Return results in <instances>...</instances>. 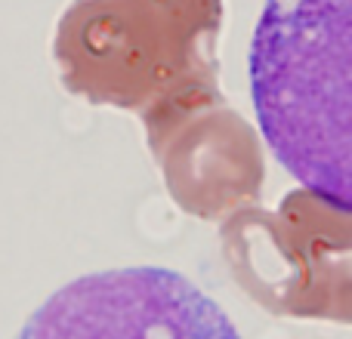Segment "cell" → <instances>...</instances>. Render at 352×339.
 <instances>
[{
	"instance_id": "7a4b0ae2",
	"label": "cell",
	"mask_w": 352,
	"mask_h": 339,
	"mask_svg": "<svg viewBox=\"0 0 352 339\" xmlns=\"http://www.w3.org/2000/svg\"><path fill=\"white\" fill-rule=\"evenodd\" d=\"M223 0H72L56 22L53 59L68 93L142 117L219 86Z\"/></svg>"
},
{
	"instance_id": "6da1fadb",
	"label": "cell",
	"mask_w": 352,
	"mask_h": 339,
	"mask_svg": "<svg viewBox=\"0 0 352 339\" xmlns=\"http://www.w3.org/2000/svg\"><path fill=\"white\" fill-rule=\"evenodd\" d=\"M248 74L269 152L303 188L352 210V0H266Z\"/></svg>"
},
{
	"instance_id": "277c9868",
	"label": "cell",
	"mask_w": 352,
	"mask_h": 339,
	"mask_svg": "<svg viewBox=\"0 0 352 339\" xmlns=\"http://www.w3.org/2000/svg\"><path fill=\"white\" fill-rule=\"evenodd\" d=\"M170 200L201 222H226L256 207L266 154L256 127L219 86L195 90L140 117Z\"/></svg>"
},
{
	"instance_id": "5b68a950",
	"label": "cell",
	"mask_w": 352,
	"mask_h": 339,
	"mask_svg": "<svg viewBox=\"0 0 352 339\" xmlns=\"http://www.w3.org/2000/svg\"><path fill=\"white\" fill-rule=\"evenodd\" d=\"M16 339H241L232 318L186 274L111 268L56 290Z\"/></svg>"
},
{
	"instance_id": "3957f363",
	"label": "cell",
	"mask_w": 352,
	"mask_h": 339,
	"mask_svg": "<svg viewBox=\"0 0 352 339\" xmlns=\"http://www.w3.org/2000/svg\"><path fill=\"white\" fill-rule=\"evenodd\" d=\"M232 281L263 312L352 324V210L291 188L275 210L248 207L219 222Z\"/></svg>"
}]
</instances>
